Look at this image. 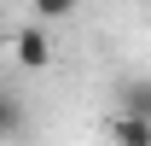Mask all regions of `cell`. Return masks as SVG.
<instances>
[{"label": "cell", "instance_id": "obj_2", "mask_svg": "<svg viewBox=\"0 0 151 146\" xmlns=\"http://www.w3.org/2000/svg\"><path fill=\"white\" fill-rule=\"evenodd\" d=\"M105 134H111V146H151V117H134V111H111Z\"/></svg>", "mask_w": 151, "mask_h": 146}, {"label": "cell", "instance_id": "obj_4", "mask_svg": "<svg viewBox=\"0 0 151 146\" xmlns=\"http://www.w3.org/2000/svg\"><path fill=\"white\" fill-rule=\"evenodd\" d=\"M18 128H23V99H18V88H6V99H0V134L12 140Z\"/></svg>", "mask_w": 151, "mask_h": 146}, {"label": "cell", "instance_id": "obj_3", "mask_svg": "<svg viewBox=\"0 0 151 146\" xmlns=\"http://www.w3.org/2000/svg\"><path fill=\"white\" fill-rule=\"evenodd\" d=\"M116 111L151 117V76H128V82H116Z\"/></svg>", "mask_w": 151, "mask_h": 146}, {"label": "cell", "instance_id": "obj_5", "mask_svg": "<svg viewBox=\"0 0 151 146\" xmlns=\"http://www.w3.org/2000/svg\"><path fill=\"white\" fill-rule=\"evenodd\" d=\"M29 6H35V18H41V23H64V18L76 12V0H29Z\"/></svg>", "mask_w": 151, "mask_h": 146}, {"label": "cell", "instance_id": "obj_1", "mask_svg": "<svg viewBox=\"0 0 151 146\" xmlns=\"http://www.w3.org/2000/svg\"><path fill=\"white\" fill-rule=\"evenodd\" d=\"M12 64H18V70H47V64H52V35H47V23L12 29Z\"/></svg>", "mask_w": 151, "mask_h": 146}]
</instances>
